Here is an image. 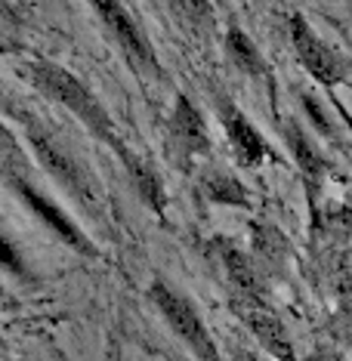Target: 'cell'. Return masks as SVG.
I'll return each instance as SVG.
<instances>
[{
  "instance_id": "cell-1",
  "label": "cell",
  "mask_w": 352,
  "mask_h": 361,
  "mask_svg": "<svg viewBox=\"0 0 352 361\" xmlns=\"http://www.w3.org/2000/svg\"><path fill=\"white\" fill-rule=\"evenodd\" d=\"M31 80H35V87L44 90L50 99L65 105V109L75 114L78 121H84V124L93 130L99 139H105L114 152L124 145L118 139V133H114V121L109 118V111L102 109L99 99H96V96L90 93V90L80 84L75 75H71V71H65V68H59V65H53V62H35L31 65Z\"/></svg>"
},
{
  "instance_id": "cell-2",
  "label": "cell",
  "mask_w": 352,
  "mask_h": 361,
  "mask_svg": "<svg viewBox=\"0 0 352 361\" xmlns=\"http://www.w3.org/2000/svg\"><path fill=\"white\" fill-rule=\"evenodd\" d=\"M25 133H28V142H31V149H35L37 161L65 185V192H68L71 198H78L90 213H102L99 185H96V179L90 176V170L84 164L68 152V145L59 142V139L50 136L37 124H25Z\"/></svg>"
},
{
  "instance_id": "cell-3",
  "label": "cell",
  "mask_w": 352,
  "mask_h": 361,
  "mask_svg": "<svg viewBox=\"0 0 352 361\" xmlns=\"http://www.w3.org/2000/svg\"><path fill=\"white\" fill-rule=\"evenodd\" d=\"M149 297L152 302L158 306V312L164 315V322L174 327L176 336H183L189 343V349L195 352L198 358H217V346L210 340L207 327H204L201 315L195 312V306L186 297H179L174 287H167L164 281H152L149 287Z\"/></svg>"
},
{
  "instance_id": "cell-4",
  "label": "cell",
  "mask_w": 352,
  "mask_h": 361,
  "mask_svg": "<svg viewBox=\"0 0 352 361\" xmlns=\"http://www.w3.org/2000/svg\"><path fill=\"white\" fill-rule=\"evenodd\" d=\"M291 44H293V53H297L300 65L306 68V75L315 78L318 84L331 87L349 78L343 56H337V50H331L300 13L291 16Z\"/></svg>"
},
{
  "instance_id": "cell-5",
  "label": "cell",
  "mask_w": 352,
  "mask_h": 361,
  "mask_svg": "<svg viewBox=\"0 0 352 361\" xmlns=\"http://www.w3.org/2000/svg\"><path fill=\"white\" fill-rule=\"evenodd\" d=\"M90 6L96 10V16L102 19V25L111 31V37L118 40V47L130 56V62H133L136 68L161 71L149 37L142 35V28L136 25V19L127 13V6L121 4V0H90Z\"/></svg>"
},
{
  "instance_id": "cell-6",
  "label": "cell",
  "mask_w": 352,
  "mask_h": 361,
  "mask_svg": "<svg viewBox=\"0 0 352 361\" xmlns=\"http://www.w3.org/2000/svg\"><path fill=\"white\" fill-rule=\"evenodd\" d=\"M19 195L28 201L31 210L40 213V219H44V223L50 226L53 232L59 235L65 244H68V247H75L78 253H87V257H96V244L84 235V228H78V223L59 207V204H53L50 198H44V195L35 192L28 183H19Z\"/></svg>"
},
{
  "instance_id": "cell-7",
  "label": "cell",
  "mask_w": 352,
  "mask_h": 361,
  "mask_svg": "<svg viewBox=\"0 0 352 361\" xmlns=\"http://www.w3.org/2000/svg\"><path fill=\"white\" fill-rule=\"evenodd\" d=\"M223 127H226L229 145H232L241 167H260L263 161L272 158V149H269V142L260 136V130L229 102H223Z\"/></svg>"
},
{
  "instance_id": "cell-8",
  "label": "cell",
  "mask_w": 352,
  "mask_h": 361,
  "mask_svg": "<svg viewBox=\"0 0 352 361\" xmlns=\"http://www.w3.org/2000/svg\"><path fill=\"white\" fill-rule=\"evenodd\" d=\"M170 139L183 154H201L210 149V136H207V124H204L201 111L186 99V96H176L174 114H170Z\"/></svg>"
},
{
  "instance_id": "cell-9",
  "label": "cell",
  "mask_w": 352,
  "mask_h": 361,
  "mask_svg": "<svg viewBox=\"0 0 352 361\" xmlns=\"http://www.w3.org/2000/svg\"><path fill=\"white\" fill-rule=\"evenodd\" d=\"M241 318L269 355H275V358H291L293 355V343L288 336V327H284L281 318H275L269 309H244Z\"/></svg>"
},
{
  "instance_id": "cell-10",
  "label": "cell",
  "mask_w": 352,
  "mask_h": 361,
  "mask_svg": "<svg viewBox=\"0 0 352 361\" xmlns=\"http://www.w3.org/2000/svg\"><path fill=\"white\" fill-rule=\"evenodd\" d=\"M284 136H288L291 154H293V161H297V167L303 170V176H306L309 183H322L327 164L322 158V152L315 149V142L306 136V130H303L297 121H291L288 130H284Z\"/></svg>"
},
{
  "instance_id": "cell-11",
  "label": "cell",
  "mask_w": 352,
  "mask_h": 361,
  "mask_svg": "<svg viewBox=\"0 0 352 361\" xmlns=\"http://www.w3.org/2000/svg\"><path fill=\"white\" fill-rule=\"evenodd\" d=\"M226 53L244 75H250V78H266L269 75V65L263 59V53L257 50V44H253L238 25H232L226 31Z\"/></svg>"
},
{
  "instance_id": "cell-12",
  "label": "cell",
  "mask_w": 352,
  "mask_h": 361,
  "mask_svg": "<svg viewBox=\"0 0 352 361\" xmlns=\"http://www.w3.org/2000/svg\"><path fill=\"white\" fill-rule=\"evenodd\" d=\"M219 257H223L229 281L238 287L241 293H248V297H260V290H263V287H260V278H257L253 262L244 257L235 244H226V241H219Z\"/></svg>"
},
{
  "instance_id": "cell-13",
  "label": "cell",
  "mask_w": 352,
  "mask_h": 361,
  "mask_svg": "<svg viewBox=\"0 0 352 361\" xmlns=\"http://www.w3.org/2000/svg\"><path fill=\"white\" fill-rule=\"evenodd\" d=\"M118 154L124 158V164H127V170H130V176H133V183H136V188H139V195H142V201L149 204L152 210H164V185H161V179H158V173L149 167L145 161H139L133 152L127 149V145H121L118 149Z\"/></svg>"
},
{
  "instance_id": "cell-14",
  "label": "cell",
  "mask_w": 352,
  "mask_h": 361,
  "mask_svg": "<svg viewBox=\"0 0 352 361\" xmlns=\"http://www.w3.org/2000/svg\"><path fill=\"white\" fill-rule=\"evenodd\" d=\"M204 195H207L214 204H226V207H250L248 188L229 173H207L204 176Z\"/></svg>"
},
{
  "instance_id": "cell-15",
  "label": "cell",
  "mask_w": 352,
  "mask_h": 361,
  "mask_svg": "<svg viewBox=\"0 0 352 361\" xmlns=\"http://www.w3.org/2000/svg\"><path fill=\"white\" fill-rule=\"evenodd\" d=\"M174 6L186 16L192 28H210V22H214V10L207 0H174Z\"/></svg>"
},
{
  "instance_id": "cell-16",
  "label": "cell",
  "mask_w": 352,
  "mask_h": 361,
  "mask_svg": "<svg viewBox=\"0 0 352 361\" xmlns=\"http://www.w3.org/2000/svg\"><path fill=\"white\" fill-rule=\"evenodd\" d=\"M0 262H4L6 269H13V272H25V269H22V259H19V253L13 250V244H6L4 238H0Z\"/></svg>"
},
{
  "instance_id": "cell-17",
  "label": "cell",
  "mask_w": 352,
  "mask_h": 361,
  "mask_svg": "<svg viewBox=\"0 0 352 361\" xmlns=\"http://www.w3.org/2000/svg\"><path fill=\"white\" fill-rule=\"evenodd\" d=\"M0 149H13V136H10V130L4 127V121H0Z\"/></svg>"
},
{
  "instance_id": "cell-18",
  "label": "cell",
  "mask_w": 352,
  "mask_h": 361,
  "mask_svg": "<svg viewBox=\"0 0 352 361\" xmlns=\"http://www.w3.org/2000/svg\"><path fill=\"white\" fill-rule=\"evenodd\" d=\"M0 53H4V44H0Z\"/></svg>"
},
{
  "instance_id": "cell-19",
  "label": "cell",
  "mask_w": 352,
  "mask_h": 361,
  "mask_svg": "<svg viewBox=\"0 0 352 361\" xmlns=\"http://www.w3.org/2000/svg\"><path fill=\"white\" fill-rule=\"evenodd\" d=\"M0 6H4V0H0Z\"/></svg>"
}]
</instances>
